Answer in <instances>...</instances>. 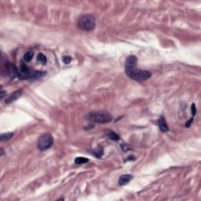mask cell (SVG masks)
I'll list each match as a JSON object with an SVG mask.
<instances>
[{
  "label": "cell",
  "mask_w": 201,
  "mask_h": 201,
  "mask_svg": "<svg viewBox=\"0 0 201 201\" xmlns=\"http://www.w3.org/2000/svg\"><path fill=\"white\" fill-rule=\"evenodd\" d=\"M121 148L123 152H128V151L131 150L130 146L129 145H127V144H122Z\"/></svg>",
  "instance_id": "16"
},
{
  "label": "cell",
  "mask_w": 201,
  "mask_h": 201,
  "mask_svg": "<svg viewBox=\"0 0 201 201\" xmlns=\"http://www.w3.org/2000/svg\"><path fill=\"white\" fill-rule=\"evenodd\" d=\"M13 136V132H9V133H5V134H1V138L0 140L1 141H6L10 140L12 137Z\"/></svg>",
  "instance_id": "11"
},
{
  "label": "cell",
  "mask_w": 201,
  "mask_h": 201,
  "mask_svg": "<svg viewBox=\"0 0 201 201\" xmlns=\"http://www.w3.org/2000/svg\"><path fill=\"white\" fill-rule=\"evenodd\" d=\"M37 60L38 61H40V63H42V64H46V61H47L46 57L42 53H40L38 54Z\"/></svg>",
  "instance_id": "14"
},
{
  "label": "cell",
  "mask_w": 201,
  "mask_h": 201,
  "mask_svg": "<svg viewBox=\"0 0 201 201\" xmlns=\"http://www.w3.org/2000/svg\"><path fill=\"white\" fill-rule=\"evenodd\" d=\"M53 136L50 134L46 133V134H43L41 135L40 138H39L37 146L40 150L45 151L46 149H49L50 148H51L52 146H53Z\"/></svg>",
  "instance_id": "6"
},
{
  "label": "cell",
  "mask_w": 201,
  "mask_h": 201,
  "mask_svg": "<svg viewBox=\"0 0 201 201\" xmlns=\"http://www.w3.org/2000/svg\"><path fill=\"white\" fill-rule=\"evenodd\" d=\"M132 175H121L119 178V185H127L131 179H132Z\"/></svg>",
  "instance_id": "9"
},
{
  "label": "cell",
  "mask_w": 201,
  "mask_h": 201,
  "mask_svg": "<svg viewBox=\"0 0 201 201\" xmlns=\"http://www.w3.org/2000/svg\"><path fill=\"white\" fill-rule=\"evenodd\" d=\"M196 105H195L194 104H193V105H192V114H193V117H194V116L196 115Z\"/></svg>",
  "instance_id": "18"
},
{
  "label": "cell",
  "mask_w": 201,
  "mask_h": 201,
  "mask_svg": "<svg viewBox=\"0 0 201 201\" xmlns=\"http://www.w3.org/2000/svg\"><path fill=\"white\" fill-rule=\"evenodd\" d=\"M105 134L107 135V137L109 138V139H111V140H113V141H119V136L117 134H116V133L114 132V131H112V130H105Z\"/></svg>",
  "instance_id": "10"
},
{
  "label": "cell",
  "mask_w": 201,
  "mask_h": 201,
  "mask_svg": "<svg viewBox=\"0 0 201 201\" xmlns=\"http://www.w3.org/2000/svg\"><path fill=\"white\" fill-rule=\"evenodd\" d=\"M103 148H102L101 146H98V148H95V149L94 150V152H93V153H94V156H97L98 158H100V157H101L102 155H103Z\"/></svg>",
  "instance_id": "12"
},
{
  "label": "cell",
  "mask_w": 201,
  "mask_h": 201,
  "mask_svg": "<svg viewBox=\"0 0 201 201\" xmlns=\"http://www.w3.org/2000/svg\"><path fill=\"white\" fill-rule=\"evenodd\" d=\"M22 91H23L22 90H19L15 91V92L12 93L6 99V103L10 104L11 102L14 101V100H16L17 99H18L21 96V94H22Z\"/></svg>",
  "instance_id": "7"
},
{
  "label": "cell",
  "mask_w": 201,
  "mask_h": 201,
  "mask_svg": "<svg viewBox=\"0 0 201 201\" xmlns=\"http://www.w3.org/2000/svg\"><path fill=\"white\" fill-rule=\"evenodd\" d=\"M158 125H159V129L163 132H167L169 130V127L167 126V123L164 116H161L158 120Z\"/></svg>",
  "instance_id": "8"
},
{
  "label": "cell",
  "mask_w": 201,
  "mask_h": 201,
  "mask_svg": "<svg viewBox=\"0 0 201 201\" xmlns=\"http://www.w3.org/2000/svg\"><path fill=\"white\" fill-rule=\"evenodd\" d=\"M138 59L134 55L129 56L125 63V72L130 79L138 82L148 80L152 76V73L148 71L141 70L136 68Z\"/></svg>",
  "instance_id": "1"
},
{
  "label": "cell",
  "mask_w": 201,
  "mask_h": 201,
  "mask_svg": "<svg viewBox=\"0 0 201 201\" xmlns=\"http://www.w3.org/2000/svg\"><path fill=\"white\" fill-rule=\"evenodd\" d=\"M86 119L92 123H107L112 120V116L109 112L106 111L93 112L86 116Z\"/></svg>",
  "instance_id": "3"
},
{
  "label": "cell",
  "mask_w": 201,
  "mask_h": 201,
  "mask_svg": "<svg viewBox=\"0 0 201 201\" xmlns=\"http://www.w3.org/2000/svg\"><path fill=\"white\" fill-rule=\"evenodd\" d=\"M62 60L65 64H69L71 61V58L69 56H64Z\"/></svg>",
  "instance_id": "17"
},
{
  "label": "cell",
  "mask_w": 201,
  "mask_h": 201,
  "mask_svg": "<svg viewBox=\"0 0 201 201\" xmlns=\"http://www.w3.org/2000/svg\"><path fill=\"white\" fill-rule=\"evenodd\" d=\"M46 75V72L40 71H31L25 64H21L19 68L17 77L21 80H39Z\"/></svg>",
  "instance_id": "2"
},
{
  "label": "cell",
  "mask_w": 201,
  "mask_h": 201,
  "mask_svg": "<svg viewBox=\"0 0 201 201\" xmlns=\"http://www.w3.org/2000/svg\"><path fill=\"white\" fill-rule=\"evenodd\" d=\"M1 73L3 76H7L10 78H14L18 75V69L17 67L8 61L4 57L2 56L1 58Z\"/></svg>",
  "instance_id": "5"
},
{
  "label": "cell",
  "mask_w": 201,
  "mask_h": 201,
  "mask_svg": "<svg viewBox=\"0 0 201 201\" xmlns=\"http://www.w3.org/2000/svg\"><path fill=\"white\" fill-rule=\"evenodd\" d=\"M87 162H89V159L87 158H85V157H77L76 159H75V164H86Z\"/></svg>",
  "instance_id": "15"
},
{
  "label": "cell",
  "mask_w": 201,
  "mask_h": 201,
  "mask_svg": "<svg viewBox=\"0 0 201 201\" xmlns=\"http://www.w3.org/2000/svg\"><path fill=\"white\" fill-rule=\"evenodd\" d=\"M5 95H6V92L4 91L3 90H2V91H1V99H3V98H4V96Z\"/></svg>",
  "instance_id": "19"
},
{
  "label": "cell",
  "mask_w": 201,
  "mask_h": 201,
  "mask_svg": "<svg viewBox=\"0 0 201 201\" xmlns=\"http://www.w3.org/2000/svg\"><path fill=\"white\" fill-rule=\"evenodd\" d=\"M33 55H34V53L32 51H28L24 54L23 59H24V61L25 62H29L33 58Z\"/></svg>",
  "instance_id": "13"
},
{
  "label": "cell",
  "mask_w": 201,
  "mask_h": 201,
  "mask_svg": "<svg viewBox=\"0 0 201 201\" xmlns=\"http://www.w3.org/2000/svg\"><path fill=\"white\" fill-rule=\"evenodd\" d=\"M95 17L90 14H85L80 17L77 22V26L83 31L90 32L95 28Z\"/></svg>",
  "instance_id": "4"
}]
</instances>
